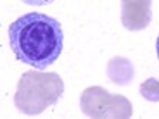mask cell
I'll list each match as a JSON object with an SVG mask.
<instances>
[{
    "mask_svg": "<svg viewBox=\"0 0 159 119\" xmlns=\"http://www.w3.org/2000/svg\"><path fill=\"white\" fill-rule=\"evenodd\" d=\"M121 23L130 31H140L151 23V0H121Z\"/></svg>",
    "mask_w": 159,
    "mask_h": 119,
    "instance_id": "obj_4",
    "label": "cell"
},
{
    "mask_svg": "<svg viewBox=\"0 0 159 119\" xmlns=\"http://www.w3.org/2000/svg\"><path fill=\"white\" fill-rule=\"evenodd\" d=\"M9 42L19 60L35 69H47L62 52V26L47 14L30 12L9 26Z\"/></svg>",
    "mask_w": 159,
    "mask_h": 119,
    "instance_id": "obj_1",
    "label": "cell"
},
{
    "mask_svg": "<svg viewBox=\"0 0 159 119\" xmlns=\"http://www.w3.org/2000/svg\"><path fill=\"white\" fill-rule=\"evenodd\" d=\"M64 83L59 74L43 71H28L21 76L14 104L21 112L36 116L54 105L62 97Z\"/></svg>",
    "mask_w": 159,
    "mask_h": 119,
    "instance_id": "obj_2",
    "label": "cell"
},
{
    "mask_svg": "<svg viewBox=\"0 0 159 119\" xmlns=\"http://www.w3.org/2000/svg\"><path fill=\"white\" fill-rule=\"evenodd\" d=\"M156 50H157V57H159V35H157V40H156Z\"/></svg>",
    "mask_w": 159,
    "mask_h": 119,
    "instance_id": "obj_8",
    "label": "cell"
},
{
    "mask_svg": "<svg viewBox=\"0 0 159 119\" xmlns=\"http://www.w3.org/2000/svg\"><path fill=\"white\" fill-rule=\"evenodd\" d=\"M107 73H109V78L114 81L116 85H126L131 78H133V66L131 62H128L126 59H112L109 62V68H107Z\"/></svg>",
    "mask_w": 159,
    "mask_h": 119,
    "instance_id": "obj_5",
    "label": "cell"
},
{
    "mask_svg": "<svg viewBox=\"0 0 159 119\" xmlns=\"http://www.w3.org/2000/svg\"><path fill=\"white\" fill-rule=\"evenodd\" d=\"M24 4H28V5H48L52 4L54 0H23Z\"/></svg>",
    "mask_w": 159,
    "mask_h": 119,
    "instance_id": "obj_7",
    "label": "cell"
},
{
    "mask_svg": "<svg viewBox=\"0 0 159 119\" xmlns=\"http://www.w3.org/2000/svg\"><path fill=\"white\" fill-rule=\"evenodd\" d=\"M140 93L143 95V99L151 100V102H159V81L154 78L143 81L140 86Z\"/></svg>",
    "mask_w": 159,
    "mask_h": 119,
    "instance_id": "obj_6",
    "label": "cell"
},
{
    "mask_svg": "<svg viewBox=\"0 0 159 119\" xmlns=\"http://www.w3.org/2000/svg\"><path fill=\"white\" fill-rule=\"evenodd\" d=\"M81 111L90 117H130L131 104L123 95H111L100 86H92L81 93Z\"/></svg>",
    "mask_w": 159,
    "mask_h": 119,
    "instance_id": "obj_3",
    "label": "cell"
}]
</instances>
